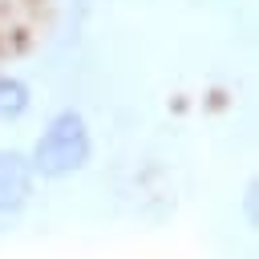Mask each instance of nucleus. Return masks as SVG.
I'll return each mask as SVG.
<instances>
[{
  "label": "nucleus",
  "mask_w": 259,
  "mask_h": 259,
  "mask_svg": "<svg viewBox=\"0 0 259 259\" xmlns=\"http://www.w3.org/2000/svg\"><path fill=\"white\" fill-rule=\"evenodd\" d=\"M28 162H32V174L45 178V182H61V178L81 174L93 162V125H89V117L73 105L57 109L40 125L36 142L28 146Z\"/></svg>",
  "instance_id": "obj_1"
},
{
  "label": "nucleus",
  "mask_w": 259,
  "mask_h": 259,
  "mask_svg": "<svg viewBox=\"0 0 259 259\" xmlns=\"http://www.w3.org/2000/svg\"><path fill=\"white\" fill-rule=\"evenodd\" d=\"M36 194V174L28 162V150L0 146V219L20 214Z\"/></svg>",
  "instance_id": "obj_2"
},
{
  "label": "nucleus",
  "mask_w": 259,
  "mask_h": 259,
  "mask_svg": "<svg viewBox=\"0 0 259 259\" xmlns=\"http://www.w3.org/2000/svg\"><path fill=\"white\" fill-rule=\"evenodd\" d=\"M32 109V85L12 73V69H0V121H20L28 117Z\"/></svg>",
  "instance_id": "obj_3"
}]
</instances>
